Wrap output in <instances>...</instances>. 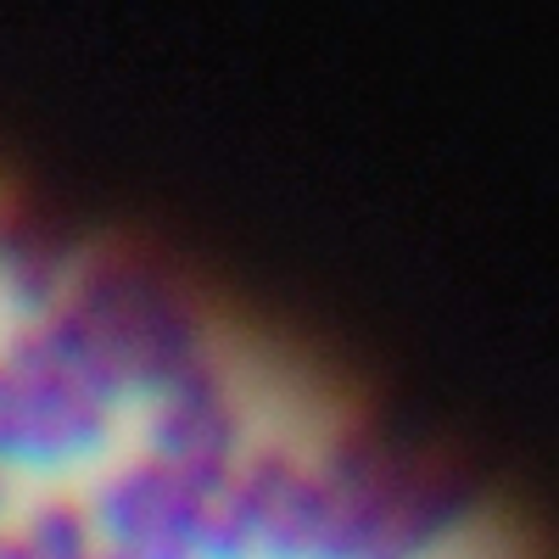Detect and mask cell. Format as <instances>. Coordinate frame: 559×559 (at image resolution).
<instances>
[{"label":"cell","instance_id":"6da1fadb","mask_svg":"<svg viewBox=\"0 0 559 559\" xmlns=\"http://www.w3.org/2000/svg\"><path fill=\"white\" fill-rule=\"evenodd\" d=\"M263 559H426L459 521V492L376 437H331L297 459L263 448L229 476Z\"/></svg>","mask_w":559,"mask_h":559}]
</instances>
